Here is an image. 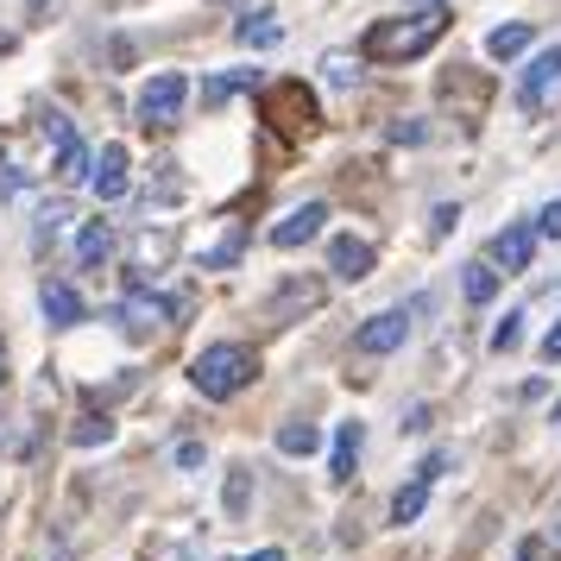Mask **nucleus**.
Segmentation results:
<instances>
[{"instance_id": "30", "label": "nucleus", "mask_w": 561, "mask_h": 561, "mask_svg": "<svg viewBox=\"0 0 561 561\" xmlns=\"http://www.w3.org/2000/svg\"><path fill=\"white\" fill-rule=\"evenodd\" d=\"M233 259H240V233H228L215 253H203V265H233Z\"/></svg>"}, {"instance_id": "33", "label": "nucleus", "mask_w": 561, "mask_h": 561, "mask_svg": "<svg viewBox=\"0 0 561 561\" xmlns=\"http://www.w3.org/2000/svg\"><path fill=\"white\" fill-rule=\"evenodd\" d=\"M203 460H208L203 442H178V467H203Z\"/></svg>"}, {"instance_id": "9", "label": "nucleus", "mask_w": 561, "mask_h": 561, "mask_svg": "<svg viewBox=\"0 0 561 561\" xmlns=\"http://www.w3.org/2000/svg\"><path fill=\"white\" fill-rule=\"evenodd\" d=\"M561 82V45H542V51L524 64V82H517V102L524 107H542V95Z\"/></svg>"}, {"instance_id": "4", "label": "nucleus", "mask_w": 561, "mask_h": 561, "mask_svg": "<svg viewBox=\"0 0 561 561\" xmlns=\"http://www.w3.org/2000/svg\"><path fill=\"white\" fill-rule=\"evenodd\" d=\"M530 259H536V228L530 221H511V228L492 233V253H485V265L505 278V272H530Z\"/></svg>"}, {"instance_id": "2", "label": "nucleus", "mask_w": 561, "mask_h": 561, "mask_svg": "<svg viewBox=\"0 0 561 561\" xmlns=\"http://www.w3.org/2000/svg\"><path fill=\"white\" fill-rule=\"evenodd\" d=\"M253 379H259V359L240 341H215V347H203V354L190 359V385L203 391L208 404H228L233 391H247Z\"/></svg>"}, {"instance_id": "11", "label": "nucleus", "mask_w": 561, "mask_h": 561, "mask_svg": "<svg viewBox=\"0 0 561 561\" xmlns=\"http://www.w3.org/2000/svg\"><path fill=\"white\" fill-rule=\"evenodd\" d=\"M38 309H45L51 329H77L82 316H89V304H82L70 284H45V290H38Z\"/></svg>"}, {"instance_id": "31", "label": "nucleus", "mask_w": 561, "mask_h": 561, "mask_svg": "<svg viewBox=\"0 0 561 561\" xmlns=\"http://www.w3.org/2000/svg\"><path fill=\"white\" fill-rule=\"evenodd\" d=\"M391 146H423V121H398L391 127Z\"/></svg>"}, {"instance_id": "29", "label": "nucleus", "mask_w": 561, "mask_h": 561, "mask_svg": "<svg viewBox=\"0 0 561 561\" xmlns=\"http://www.w3.org/2000/svg\"><path fill=\"white\" fill-rule=\"evenodd\" d=\"M455 221H460V208H455V203H442V208L430 215V233L442 240V233H455Z\"/></svg>"}, {"instance_id": "1", "label": "nucleus", "mask_w": 561, "mask_h": 561, "mask_svg": "<svg viewBox=\"0 0 561 561\" xmlns=\"http://www.w3.org/2000/svg\"><path fill=\"white\" fill-rule=\"evenodd\" d=\"M448 32V13L442 7H423V13H404V20H379V26L359 38V57H373V64H410V57H423Z\"/></svg>"}, {"instance_id": "12", "label": "nucleus", "mask_w": 561, "mask_h": 561, "mask_svg": "<svg viewBox=\"0 0 561 561\" xmlns=\"http://www.w3.org/2000/svg\"><path fill=\"white\" fill-rule=\"evenodd\" d=\"M359 442H366V430H359L354 416H347V423H341V430H334V448H329V480H334V485H347V480H354Z\"/></svg>"}, {"instance_id": "37", "label": "nucleus", "mask_w": 561, "mask_h": 561, "mask_svg": "<svg viewBox=\"0 0 561 561\" xmlns=\"http://www.w3.org/2000/svg\"><path fill=\"white\" fill-rule=\"evenodd\" d=\"M423 7H442V0H423Z\"/></svg>"}, {"instance_id": "27", "label": "nucleus", "mask_w": 561, "mask_h": 561, "mask_svg": "<svg viewBox=\"0 0 561 561\" xmlns=\"http://www.w3.org/2000/svg\"><path fill=\"white\" fill-rule=\"evenodd\" d=\"M536 240H561V203L536 208Z\"/></svg>"}, {"instance_id": "20", "label": "nucleus", "mask_w": 561, "mask_h": 561, "mask_svg": "<svg viewBox=\"0 0 561 561\" xmlns=\"http://www.w3.org/2000/svg\"><path fill=\"white\" fill-rule=\"evenodd\" d=\"M89 171H95V152H89L82 139H70V146L57 152V178H64V183H82Z\"/></svg>"}, {"instance_id": "6", "label": "nucleus", "mask_w": 561, "mask_h": 561, "mask_svg": "<svg viewBox=\"0 0 561 561\" xmlns=\"http://www.w3.org/2000/svg\"><path fill=\"white\" fill-rule=\"evenodd\" d=\"M373 265H379V253H373V240H359V233H334V240H329V272H334L341 284L373 278Z\"/></svg>"}, {"instance_id": "34", "label": "nucleus", "mask_w": 561, "mask_h": 561, "mask_svg": "<svg viewBox=\"0 0 561 561\" xmlns=\"http://www.w3.org/2000/svg\"><path fill=\"white\" fill-rule=\"evenodd\" d=\"M536 354L549 359V366H556V359H561V316H556V329L542 334V347H536Z\"/></svg>"}, {"instance_id": "5", "label": "nucleus", "mask_w": 561, "mask_h": 561, "mask_svg": "<svg viewBox=\"0 0 561 561\" xmlns=\"http://www.w3.org/2000/svg\"><path fill=\"white\" fill-rule=\"evenodd\" d=\"M410 334V309H379V316H366L354 329V347L359 354H398Z\"/></svg>"}, {"instance_id": "22", "label": "nucleus", "mask_w": 561, "mask_h": 561, "mask_svg": "<svg viewBox=\"0 0 561 561\" xmlns=\"http://www.w3.org/2000/svg\"><path fill=\"white\" fill-rule=\"evenodd\" d=\"M38 133H45V146H51V152H64V146H70V139H77V127H70V114H38Z\"/></svg>"}, {"instance_id": "24", "label": "nucleus", "mask_w": 561, "mask_h": 561, "mask_svg": "<svg viewBox=\"0 0 561 561\" xmlns=\"http://www.w3.org/2000/svg\"><path fill=\"white\" fill-rule=\"evenodd\" d=\"M322 77H329L334 89H354V82H359V64H354V57L334 51V57H322Z\"/></svg>"}, {"instance_id": "3", "label": "nucleus", "mask_w": 561, "mask_h": 561, "mask_svg": "<svg viewBox=\"0 0 561 561\" xmlns=\"http://www.w3.org/2000/svg\"><path fill=\"white\" fill-rule=\"evenodd\" d=\"M183 107H190V77L183 70H152L146 89H139V102H133V114H139V127H178Z\"/></svg>"}, {"instance_id": "36", "label": "nucleus", "mask_w": 561, "mask_h": 561, "mask_svg": "<svg viewBox=\"0 0 561 561\" xmlns=\"http://www.w3.org/2000/svg\"><path fill=\"white\" fill-rule=\"evenodd\" d=\"M45 561H77V556H70V549H57V556H45Z\"/></svg>"}, {"instance_id": "25", "label": "nucleus", "mask_w": 561, "mask_h": 561, "mask_svg": "<svg viewBox=\"0 0 561 561\" xmlns=\"http://www.w3.org/2000/svg\"><path fill=\"white\" fill-rule=\"evenodd\" d=\"M64 221H70V208L51 203L45 215H38V233H32V240H38V247H45V240H57V233H64Z\"/></svg>"}, {"instance_id": "16", "label": "nucleus", "mask_w": 561, "mask_h": 561, "mask_svg": "<svg viewBox=\"0 0 561 561\" xmlns=\"http://www.w3.org/2000/svg\"><path fill=\"white\" fill-rule=\"evenodd\" d=\"M114 253V228L107 221H82V233H77V259H82V272H95L102 259Z\"/></svg>"}, {"instance_id": "28", "label": "nucleus", "mask_w": 561, "mask_h": 561, "mask_svg": "<svg viewBox=\"0 0 561 561\" xmlns=\"http://www.w3.org/2000/svg\"><path fill=\"white\" fill-rule=\"evenodd\" d=\"M228 511H233V517L247 511V467H233V480H228Z\"/></svg>"}, {"instance_id": "15", "label": "nucleus", "mask_w": 561, "mask_h": 561, "mask_svg": "<svg viewBox=\"0 0 561 561\" xmlns=\"http://www.w3.org/2000/svg\"><path fill=\"white\" fill-rule=\"evenodd\" d=\"M430 492H435L430 480H410V485H398V492H391V524H398V530H404V524H416V517L430 511Z\"/></svg>"}, {"instance_id": "18", "label": "nucleus", "mask_w": 561, "mask_h": 561, "mask_svg": "<svg viewBox=\"0 0 561 561\" xmlns=\"http://www.w3.org/2000/svg\"><path fill=\"white\" fill-rule=\"evenodd\" d=\"M316 448H322V430H316V423H284V430H278V455L309 460Z\"/></svg>"}, {"instance_id": "38", "label": "nucleus", "mask_w": 561, "mask_h": 561, "mask_svg": "<svg viewBox=\"0 0 561 561\" xmlns=\"http://www.w3.org/2000/svg\"><path fill=\"white\" fill-rule=\"evenodd\" d=\"M0 373H7V354H0Z\"/></svg>"}, {"instance_id": "26", "label": "nucleus", "mask_w": 561, "mask_h": 561, "mask_svg": "<svg viewBox=\"0 0 561 561\" xmlns=\"http://www.w3.org/2000/svg\"><path fill=\"white\" fill-rule=\"evenodd\" d=\"M95 442H114V423H107V416H89L77 430V448H95Z\"/></svg>"}, {"instance_id": "35", "label": "nucleus", "mask_w": 561, "mask_h": 561, "mask_svg": "<svg viewBox=\"0 0 561 561\" xmlns=\"http://www.w3.org/2000/svg\"><path fill=\"white\" fill-rule=\"evenodd\" d=\"M240 561H290L284 549H253V556H240Z\"/></svg>"}, {"instance_id": "13", "label": "nucleus", "mask_w": 561, "mask_h": 561, "mask_svg": "<svg viewBox=\"0 0 561 561\" xmlns=\"http://www.w3.org/2000/svg\"><path fill=\"white\" fill-rule=\"evenodd\" d=\"M233 38H240L247 51H278V45H284V20H278V13H265V7H259V13H247V20L233 26Z\"/></svg>"}, {"instance_id": "32", "label": "nucleus", "mask_w": 561, "mask_h": 561, "mask_svg": "<svg viewBox=\"0 0 561 561\" xmlns=\"http://www.w3.org/2000/svg\"><path fill=\"white\" fill-rule=\"evenodd\" d=\"M13 190H20V164H13V158H0V203H7Z\"/></svg>"}, {"instance_id": "17", "label": "nucleus", "mask_w": 561, "mask_h": 561, "mask_svg": "<svg viewBox=\"0 0 561 561\" xmlns=\"http://www.w3.org/2000/svg\"><path fill=\"white\" fill-rule=\"evenodd\" d=\"M259 82V70H221V77H208L203 82V107H228L240 89H253Z\"/></svg>"}, {"instance_id": "21", "label": "nucleus", "mask_w": 561, "mask_h": 561, "mask_svg": "<svg viewBox=\"0 0 561 561\" xmlns=\"http://www.w3.org/2000/svg\"><path fill=\"white\" fill-rule=\"evenodd\" d=\"M171 247H178V233H171V228H146V233H139V247H133V259H139V265H158V259H171Z\"/></svg>"}, {"instance_id": "8", "label": "nucleus", "mask_w": 561, "mask_h": 561, "mask_svg": "<svg viewBox=\"0 0 561 561\" xmlns=\"http://www.w3.org/2000/svg\"><path fill=\"white\" fill-rule=\"evenodd\" d=\"M322 221H329V203H304V208H290L278 228H272V247H278V253H297V247H309V240L322 233Z\"/></svg>"}, {"instance_id": "19", "label": "nucleus", "mask_w": 561, "mask_h": 561, "mask_svg": "<svg viewBox=\"0 0 561 561\" xmlns=\"http://www.w3.org/2000/svg\"><path fill=\"white\" fill-rule=\"evenodd\" d=\"M460 290H467V304H492V297H499V272H492L485 259H473V265L460 272Z\"/></svg>"}, {"instance_id": "23", "label": "nucleus", "mask_w": 561, "mask_h": 561, "mask_svg": "<svg viewBox=\"0 0 561 561\" xmlns=\"http://www.w3.org/2000/svg\"><path fill=\"white\" fill-rule=\"evenodd\" d=\"M524 322H530V316H524V309H511L505 322H499V329H492V354H511V347H517V341H524Z\"/></svg>"}, {"instance_id": "7", "label": "nucleus", "mask_w": 561, "mask_h": 561, "mask_svg": "<svg viewBox=\"0 0 561 561\" xmlns=\"http://www.w3.org/2000/svg\"><path fill=\"white\" fill-rule=\"evenodd\" d=\"M127 171H133V158H127V146H121V139H107L102 152H95V171H89V183H95V196H102V203H121V196H127Z\"/></svg>"}, {"instance_id": "10", "label": "nucleus", "mask_w": 561, "mask_h": 561, "mask_svg": "<svg viewBox=\"0 0 561 561\" xmlns=\"http://www.w3.org/2000/svg\"><path fill=\"white\" fill-rule=\"evenodd\" d=\"M164 316H171V304H164V297H152V290H127V297H121V329H127L133 341H146Z\"/></svg>"}, {"instance_id": "14", "label": "nucleus", "mask_w": 561, "mask_h": 561, "mask_svg": "<svg viewBox=\"0 0 561 561\" xmlns=\"http://www.w3.org/2000/svg\"><path fill=\"white\" fill-rule=\"evenodd\" d=\"M530 38H536V26H530V20H511V26H492V32H485V57H492V64H511V57H524V51H530Z\"/></svg>"}]
</instances>
